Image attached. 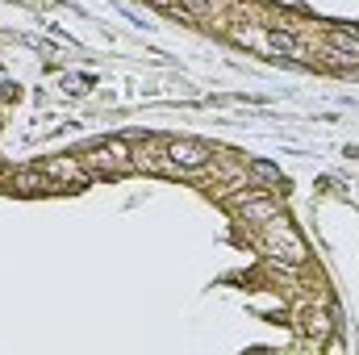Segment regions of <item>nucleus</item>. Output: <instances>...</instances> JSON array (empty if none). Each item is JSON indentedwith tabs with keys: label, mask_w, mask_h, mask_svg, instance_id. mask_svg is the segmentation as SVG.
<instances>
[{
	"label": "nucleus",
	"mask_w": 359,
	"mask_h": 355,
	"mask_svg": "<svg viewBox=\"0 0 359 355\" xmlns=\"http://www.w3.org/2000/svg\"><path fill=\"white\" fill-rule=\"evenodd\" d=\"M259 239H264V251H268V255L276 260V264L301 267L305 260H309V251H305L301 234H297V230H292V226H288V222H284L280 213L264 222V234H259Z\"/></svg>",
	"instance_id": "1"
},
{
	"label": "nucleus",
	"mask_w": 359,
	"mask_h": 355,
	"mask_svg": "<svg viewBox=\"0 0 359 355\" xmlns=\"http://www.w3.org/2000/svg\"><path fill=\"white\" fill-rule=\"evenodd\" d=\"M84 163H88L92 176H126L134 168V155H130V147L121 138H113V142H100L96 151H88Z\"/></svg>",
	"instance_id": "2"
},
{
	"label": "nucleus",
	"mask_w": 359,
	"mask_h": 355,
	"mask_svg": "<svg viewBox=\"0 0 359 355\" xmlns=\"http://www.w3.org/2000/svg\"><path fill=\"white\" fill-rule=\"evenodd\" d=\"M209 147L201 142V138H172L168 142V159L176 163V172H201L205 163H209Z\"/></svg>",
	"instance_id": "3"
},
{
	"label": "nucleus",
	"mask_w": 359,
	"mask_h": 355,
	"mask_svg": "<svg viewBox=\"0 0 359 355\" xmlns=\"http://www.w3.org/2000/svg\"><path fill=\"white\" fill-rule=\"evenodd\" d=\"M234 213L243 217V222H255V226H264L268 217L280 213V201L268 196V192H255V188H247L243 196H234Z\"/></svg>",
	"instance_id": "4"
},
{
	"label": "nucleus",
	"mask_w": 359,
	"mask_h": 355,
	"mask_svg": "<svg viewBox=\"0 0 359 355\" xmlns=\"http://www.w3.org/2000/svg\"><path fill=\"white\" fill-rule=\"evenodd\" d=\"M46 176L55 180V188H76V184H88L92 172H88V163L63 155V159H50V163H46Z\"/></svg>",
	"instance_id": "5"
},
{
	"label": "nucleus",
	"mask_w": 359,
	"mask_h": 355,
	"mask_svg": "<svg viewBox=\"0 0 359 355\" xmlns=\"http://www.w3.org/2000/svg\"><path fill=\"white\" fill-rule=\"evenodd\" d=\"M13 188L21 196H38V192H55V180L46 176V168H25V172H13Z\"/></svg>",
	"instance_id": "6"
},
{
	"label": "nucleus",
	"mask_w": 359,
	"mask_h": 355,
	"mask_svg": "<svg viewBox=\"0 0 359 355\" xmlns=\"http://www.w3.org/2000/svg\"><path fill=\"white\" fill-rule=\"evenodd\" d=\"M330 46H334V55H339V59H347V63H359V29L334 25V29H330Z\"/></svg>",
	"instance_id": "7"
},
{
	"label": "nucleus",
	"mask_w": 359,
	"mask_h": 355,
	"mask_svg": "<svg viewBox=\"0 0 359 355\" xmlns=\"http://www.w3.org/2000/svg\"><path fill=\"white\" fill-rule=\"evenodd\" d=\"M268 42L276 46V51H280V55H288V59H309V55H305V46H301V42H297L288 29H280V25H276V29L268 34Z\"/></svg>",
	"instance_id": "8"
},
{
	"label": "nucleus",
	"mask_w": 359,
	"mask_h": 355,
	"mask_svg": "<svg viewBox=\"0 0 359 355\" xmlns=\"http://www.w3.org/2000/svg\"><path fill=\"white\" fill-rule=\"evenodd\" d=\"M251 176L264 180V184H284L280 168H276V163H268V159H255V163H251Z\"/></svg>",
	"instance_id": "9"
},
{
	"label": "nucleus",
	"mask_w": 359,
	"mask_h": 355,
	"mask_svg": "<svg viewBox=\"0 0 359 355\" xmlns=\"http://www.w3.org/2000/svg\"><path fill=\"white\" fill-rule=\"evenodd\" d=\"M305 330H309L313 339H322V335H326V318H322V314H309V322H305Z\"/></svg>",
	"instance_id": "10"
},
{
	"label": "nucleus",
	"mask_w": 359,
	"mask_h": 355,
	"mask_svg": "<svg viewBox=\"0 0 359 355\" xmlns=\"http://www.w3.org/2000/svg\"><path fill=\"white\" fill-rule=\"evenodd\" d=\"M184 4H188V8H192V13H205V8H209V4H205V0H184Z\"/></svg>",
	"instance_id": "11"
},
{
	"label": "nucleus",
	"mask_w": 359,
	"mask_h": 355,
	"mask_svg": "<svg viewBox=\"0 0 359 355\" xmlns=\"http://www.w3.org/2000/svg\"><path fill=\"white\" fill-rule=\"evenodd\" d=\"M0 176H4V168H0Z\"/></svg>",
	"instance_id": "12"
}]
</instances>
